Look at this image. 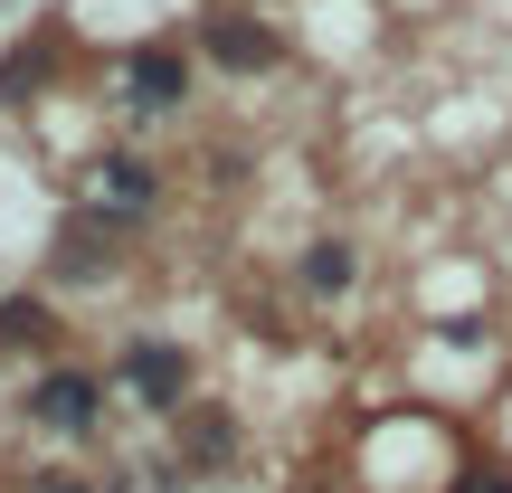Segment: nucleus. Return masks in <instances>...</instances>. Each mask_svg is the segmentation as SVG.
Instances as JSON below:
<instances>
[{"instance_id":"nucleus-11","label":"nucleus","mask_w":512,"mask_h":493,"mask_svg":"<svg viewBox=\"0 0 512 493\" xmlns=\"http://www.w3.org/2000/svg\"><path fill=\"white\" fill-rule=\"evenodd\" d=\"M456 493H512V475H465Z\"/></svg>"},{"instance_id":"nucleus-10","label":"nucleus","mask_w":512,"mask_h":493,"mask_svg":"<svg viewBox=\"0 0 512 493\" xmlns=\"http://www.w3.org/2000/svg\"><path fill=\"white\" fill-rule=\"evenodd\" d=\"M29 493H105V484H86V475H29Z\"/></svg>"},{"instance_id":"nucleus-5","label":"nucleus","mask_w":512,"mask_h":493,"mask_svg":"<svg viewBox=\"0 0 512 493\" xmlns=\"http://www.w3.org/2000/svg\"><path fill=\"white\" fill-rule=\"evenodd\" d=\"M152 162H133V152H105V162H95V209H105V219H133V209H152Z\"/></svg>"},{"instance_id":"nucleus-3","label":"nucleus","mask_w":512,"mask_h":493,"mask_svg":"<svg viewBox=\"0 0 512 493\" xmlns=\"http://www.w3.org/2000/svg\"><path fill=\"white\" fill-rule=\"evenodd\" d=\"M190 95V57L171 48V38H143V48L124 57V105L133 114H171Z\"/></svg>"},{"instance_id":"nucleus-7","label":"nucleus","mask_w":512,"mask_h":493,"mask_svg":"<svg viewBox=\"0 0 512 493\" xmlns=\"http://www.w3.org/2000/svg\"><path fill=\"white\" fill-rule=\"evenodd\" d=\"M351 275H361V247L351 238H313L304 247V294H351Z\"/></svg>"},{"instance_id":"nucleus-8","label":"nucleus","mask_w":512,"mask_h":493,"mask_svg":"<svg viewBox=\"0 0 512 493\" xmlns=\"http://www.w3.org/2000/svg\"><path fill=\"white\" fill-rule=\"evenodd\" d=\"M181 418H190V427H181V456H190V465H209V475H219V465L238 456V427H228L219 408H181Z\"/></svg>"},{"instance_id":"nucleus-6","label":"nucleus","mask_w":512,"mask_h":493,"mask_svg":"<svg viewBox=\"0 0 512 493\" xmlns=\"http://www.w3.org/2000/svg\"><path fill=\"white\" fill-rule=\"evenodd\" d=\"M48 342H57L48 294H0V351H48Z\"/></svg>"},{"instance_id":"nucleus-1","label":"nucleus","mask_w":512,"mask_h":493,"mask_svg":"<svg viewBox=\"0 0 512 493\" xmlns=\"http://www.w3.org/2000/svg\"><path fill=\"white\" fill-rule=\"evenodd\" d=\"M29 427H48V437H95V427H105V380H95V370H38L29 380Z\"/></svg>"},{"instance_id":"nucleus-9","label":"nucleus","mask_w":512,"mask_h":493,"mask_svg":"<svg viewBox=\"0 0 512 493\" xmlns=\"http://www.w3.org/2000/svg\"><path fill=\"white\" fill-rule=\"evenodd\" d=\"M57 266H76V275L114 266V219H67L57 228Z\"/></svg>"},{"instance_id":"nucleus-2","label":"nucleus","mask_w":512,"mask_h":493,"mask_svg":"<svg viewBox=\"0 0 512 493\" xmlns=\"http://www.w3.org/2000/svg\"><path fill=\"white\" fill-rule=\"evenodd\" d=\"M114 389H124L133 408H162V418H181V408H190V361H181L171 342H124Z\"/></svg>"},{"instance_id":"nucleus-4","label":"nucleus","mask_w":512,"mask_h":493,"mask_svg":"<svg viewBox=\"0 0 512 493\" xmlns=\"http://www.w3.org/2000/svg\"><path fill=\"white\" fill-rule=\"evenodd\" d=\"M200 48L219 57L228 76H256V67H275V29H266V19H247V10H209V19H200Z\"/></svg>"}]
</instances>
